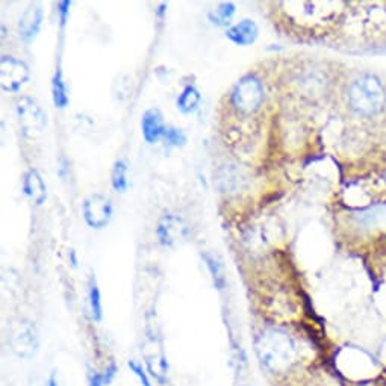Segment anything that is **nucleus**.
Here are the masks:
<instances>
[{
  "mask_svg": "<svg viewBox=\"0 0 386 386\" xmlns=\"http://www.w3.org/2000/svg\"><path fill=\"white\" fill-rule=\"evenodd\" d=\"M200 102H202V96L199 93V89H197L194 85H188L184 88V91L177 98V107L184 114H193L199 110Z\"/></svg>",
  "mask_w": 386,
  "mask_h": 386,
  "instance_id": "nucleus-13",
  "label": "nucleus"
},
{
  "mask_svg": "<svg viewBox=\"0 0 386 386\" xmlns=\"http://www.w3.org/2000/svg\"><path fill=\"white\" fill-rule=\"evenodd\" d=\"M164 140L168 142L170 146H175V147L185 146V142H186L185 133L181 129H176V128H167Z\"/></svg>",
  "mask_w": 386,
  "mask_h": 386,
  "instance_id": "nucleus-19",
  "label": "nucleus"
},
{
  "mask_svg": "<svg viewBox=\"0 0 386 386\" xmlns=\"http://www.w3.org/2000/svg\"><path fill=\"white\" fill-rule=\"evenodd\" d=\"M228 38L238 46H250L258 38V26L253 20H242L228 29Z\"/></svg>",
  "mask_w": 386,
  "mask_h": 386,
  "instance_id": "nucleus-12",
  "label": "nucleus"
},
{
  "mask_svg": "<svg viewBox=\"0 0 386 386\" xmlns=\"http://www.w3.org/2000/svg\"><path fill=\"white\" fill-rule=\"evenodd\" d=\"M88 299H89V309H91V318L94 321H101L103 316V309H102L101 291H98V286L96 283L94 277H91V281H89Z\"/></svg>",
  "mask_w": 386,
  "mask_h": 386,
  "instance_id": "nucleus-17",
  "label": "nucleus"
},
{
  "mask_svg": "<svg viewBox=\"0 0 386 386\" xmlns=\"http://www.w3.org/2000/svg\"><path fill=\"white\" fill-rule=\"evenodd\" d=\"M115 371H117L115 365H111L105 373L94 374L91 377V382H89V386H105V385H107L114 379Z\"/></svg>",
  "mask_w": 386,
  "mask_h": 386,
  "instance_id": "nucleus-20",
  "label": "nucleus"
},
{
  "mask_svg": "<svg viewBox=\"0 0 386 386\" xmlns=\"http://www.w3.org/2000/svg\"><path fill=\"white\" fill-rule=\"evenodd\" d=\"M29 68L23 61L14 57H2L0 59V84L6 93H17L28 82Z\"/></svg>",
  "mask_w": 386,
  "mask_h": 386,
  "instance_id": "nucleus-6",
  "label": "nucleus"
},
{
  "mask_svg": "<svg viewBox=\"0 0 386 386\" xmlns=\"http://www.w3.org/2000/svg\"><path fill=\"white\" fill-rule=\"evenodd\" d=\"M70 5H71V2H68V0H64V2L58 3V13H59V17H61V24L62 26H64L66 22H67V17H68V13H70Z\"/></svg>",
  "mask_w": 386,
  "mask_h": 386,
  "instance_id": "nucleus-22",
  "label": "nucleus"
},
{
  "mask_svg": "<svg viewBox=\"0 0 386 386\" xmlns=\"http://www.w3.org/2000/svg\"><path fill=\"white\" fill-rule=\"evenodd\" d=\"M111 184L117 193H124L128 190V164L124 159H119L114 164L112 175H111Z\"/></svg>",
  "mask_w": 386,
  "mask_h": 386,
  "instance_id": "nucleus-16",
  "label": "nucleus"
},
{
  "mask_svg": "<svg viewBox=\"0 0 386 386\" xmlns=\"http://www.w3.org/2000/svg\"><path fill=\"white\" fill-rule=\"evenodd\" d=\"M82 211L87 224L93 229L106 228L110 224L114 212L111 200L102 194H91L87 197Z\"/></svg>",
  "mask_w": 386,
  "mask_h": 386,
  "instance_id": "nucleus-7",
  "label": "nucleus"
},
{
  "mask_svg": "<svg viewBox=\"0 0 386 386\" xmlns=\"http://www.w3.org/2000/svg\"><path fill=\"white\" fill-rule=\"evenodd\" d=\"M47 386H59L58 379H57V374H55V373H52V374H50L49 380H47Z\"/></svg>",
  "mask_w": 386,
  "mask_h": 386,
  "instance_id": "nucleus-23",
  "label": "nucleus"
},
{
  "mask_svg": "<svg viewBox=\"0 0 386 386\" xmlns=\"http://www.w3.org/2000/svg\"><path fill=\"white\" fill-rule=\"evenodd\" d=\"M23 191L35 205L40 206L46 202V184H44L38 170H29V172L26 173L23 181Z\"/></svg>",
  "mask_w": 386,
  "mask_h": 386,
  "instance_id": "nucleus-11",
  "label": "nucleus"
},
{
  "mask_svg": "<svg viewBox=\"0 0 386 386\" xmlns=\"http://www.w3.org/2000/svg\"><path fill=\"white\" fill-rule=\"evenodd\" d=\"M203 259L206 262V267H208V270L211 273L215 288L224 290V286H226V276H224V268H223V264L220 262V259L215 258L211 253H205Z\"/></svg>",
  "mask_w": 386,
  "mask_h": 386,
  "instance_id": "nucleus-15",
  "label": "nucleus"
},
{
  "mask_svg": "<svg viewBox=\"0 0 386 386\" xmlns=\"http://www.w3.org/2000/svg\"><path fill=\"white\" fill-rule=\"evenodd\" d=\"M233 14H235V5L232 2H223L214 13H209V20L217 26H228Z\"/></svg>",
  "mask_w": 386,
  "mask_h": 386,
  "instance_id": "nucleus-18",
  "label": "nucleus"
},
{
  "mask_svg": "<svg viewBox=\"0 0 386 386\" xmlns=\"http://www.w3.org/2000/svg\"><path fill=\"white\" fill-rule=\"evenodd\" d=\"M15 110L24 137H28L29 140L41 137L44 129H46L47 119L37 101H34V98L28 96H23L17 101Z\"/></svg>",
  "mask_w": 386,
  "mask_h": 386,
  "instance_id": "nucleus-3",
  "label": "nucleus"
},
{
  "mask_svg": "<svg viewBox=\"0 0 386 386\" xmlns=\"http://www.w3.org/2000/svg\"><path fill=\"white\" fill-rule=\"evenodd\" d=\"M141 129H142V137L149 142V144H155L161 138L165 135V126L163 115L158 110H147L142 115L141 120Z\"/></svg>",
  "mask_w": 386,
  "mask_h": 386,
  "instance_id": "nucleus-9",
  "label": "nucleus"
},
{
  "mask_svg": "<svg viewBox=\"0 0 386 386\" xmlns=\"http://www.w3.org/2000/svg\"><path fill=\"white\" fill-rule=\"evenodd\" d=\"M10 346L13 352L23 359H31L38 348V334L31 321H15L10 334Z\"/></svg>",
  "mask_w": 386,
  "mask_h": 386,
  "instance_id": "nucleus-5",
  "label": "nucleus"
},
{
  "mask_svg": "<svg viewBox=\"0 0 386 386\" xmlns=\"http://www.w3.org/2000/svg\"><path fill=\"white\" fill-rule=\"evenodd\" d=\"M41 22H43V10L38 3H31L28 8H26L22 19L19 22V31L22 38L24 41H31L35 37L41 28Z\"/></svg>",
  "mask_w": 386,
  "mask_h": 386,
  "instance_id": "nucleus-10",
  "label": "nucleus"
},
{
  "mask_svg": "<svg viewBox=\"0 0 386 386\" xmlns=\"http://www.w3.org/2000/svg\"><path fill=\"white\" fill-rule=\"evenodd\" d=\"M128 365H129V368H131V371L138 377V380L141 382L142 386H151L149 376H147V373L144 371V368H142L141 364H138L137 361H133V359H132V361H129Z\"/></svg>",
  "mask_w": 386,
  "mask_h": 386,
  "instance_id": "nucleus-21",
  "label": "nucleus"
},
{
  "mask_svg": "<svg viewBox=\"0 0 386 386\" xmlns=\"http://www.w3.org/2000/svg\"><path fill=\"white\" fill-rule=\"evenodd\" d=\"M347 101L352 111L362 117L379 114L385 106V89L379 79L374 76H362L350 85Z\"/></svg>",
  "mask_w": 386,
  "mask_h": 386,
  "instance_id": "nucleus-2",
  "label": "nucleus"
},
{
  "mask_svg": "<svg viewBox=\"0 0 386 386\" xmlns=\"http://www.w3.org/2000/svg\"><path fill=\"white\" fill-rule=\"evenodd\" d=\"M52 93H53V103H55V106L59 107V110H64V107L68 105L70 98L67 91V84L59 68L57 70V73L52 80Z\"/></svg>",
  "mask_w": 386,
  "mask_h": 386,
  "instance_id": "nucleus-14",
  "label": "nucleus"
},
{
  "mask_svg": "<svg viewBox=\"0 0 386 386\" xmlns=\"http://www.w3.org/2000/svg\"><path fill=\"white\" fill-rule=\"evenodd\" d=\"M158 239L163 246H175L177 241L184 239L188 235V229L182 218L176 217L173 214H165L163 218L159 220L156 228Z\"/></svg>",
  "mask_w": 386,
  "mask_h": 386,
  "instance_id": "nucleus-8",
  "label": "nucleus"
},
{
  "mask_svg": "<svg viewBox=\"0 0 386 386\" xmlns=\"http://www.w3.org/2000/svg\"><path fill=\"white\" fill-rule=\"evenodd\" d=\"M259 361L272 373H285L295 364L297 346L283 330L270 329L256 339Z\"/></svg>",
  "mask_w": 386,
  "mask_h": 386,
  "instance_id": "nucleus-1",
  "label": "nucleus"
},
{
  "mask_svg": "<svg viewBox=\"0 0 386 386\" xmlns=\"http://www.w3.org/2000/svg\"><path fill=\"white\" fill-rule=\"evenodd\" d=\"M264 101V89L255 76L242 77L232 93V103L238 111L251 114L259 110Z\"/></svg>",
  "mask_w": 386,
  "mask_h": 386,
  "instance_id": "nucleus-4",
  "label": "nucleus"
}]
</instances>
